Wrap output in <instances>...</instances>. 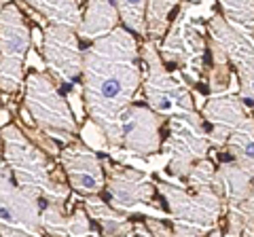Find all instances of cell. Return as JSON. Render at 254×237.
Returning a JSON list of instances; mask_svg holds the SVG:
<instances>
[{"label": "cell", "mask_w": 254, "mask_h": 237, "mask_svg": "<svg viewBox=\"0 0 254 237\" xmlns=\"http://www.w3.org/2000/svg\"><path fill=\"white\" fill-rule=\"evenodd\" d=\"M142 51L131 30L119 26L85 49L81 91L89 121L104 131L110 151L121 148L119 117L142 87Z\"/></svg>", "instance_id": "cell-1"}, {"label": "cell", "mask_w": 254, "mask_h": 237, "mask_svg": "<svg viewBox=\"0 0 254 237\" xmlns=\"http://www.w3.org/2000/svg\"><path fill=\"white\" fill-rule=\"evenodd\" d=\"M2 161L11 168L15 182L23 191L36 195L45 203H58L66 208L72 188L58 176L49 153L32 142L15 123L2 127Z\"/></svg>", "instance_id": "cell-2"}, {"label": "cell", "mask_w": 254, "mask_h": 237, "mask_svg": "<svg viewBox=\"0 0 254 237\" xmlns=\"http://www.w3.org/2000/svg\"><path fill=\"white\" fill-rule=\"evenodd\" d=\"M205 17H212V13L208 15L201 6L185 0L178 6L176 19H172L168 34L163 36V43L159 45L163 61L176 66L190 85L199 83L205 70L203 59L205 51L210 49L208 26L203 23Z\"/></svg>", "instance_id": "cell-3"}, {"label": "cell", "mask_w": 254, "mask_h": 237, "mask_svg": "<svg viewBox=\"0 0 254 237\" xmlns=\"http://www.w3.org/2000/svg\"><path fill=\"white\" fill-rule=\"evenodd\" d=\"M142 51V91L144 102L163 118L172 117H193L199 115L195 100L180 70L170 72L159 53L155 41H146L140 47Z\"/></svg>", "instance_id": "cell-4"}, {"label": "cell", "mask_w": 254, "mask_h": 237, "mask_svg": "<svg viewBox=\"0 0 254 237\" xmlns=\"http://www.w3.org/2000/svg\"><path fill=\"white\" fill-rule=\"evenodd\" d=\"M170 210L176 237H205L227 216L225 195L218 191H190L189 186L157 182Z\"/></svg>", "instance_id": "cell-5"}, {"label": "cell", "mask_w": 254, "mask_h": 237, "mask_svg": "<svg viewBox=\"0 0 254 237\" xmlns=\"http://www.w3.org/2000/svg\"><path fill=\"white\" fill-rule=\"evenodd\" d=\"M55 83L49 72H30L23 83V110L45 133L72 140L78 133V118Z\"/></svg>", "instance_id": "cell-6"}, {"label": "cell", "mask_w": 254, "mask_h": 237, "mask_svg": "<svg viewBox=\"0 0 254 237\" xmlns=\"http://www.w3.org/2000/svg\"><path fill=\"white\" fill-rule=\"evenodd\" d=\"M208 43L212 64H231L235 68L240 81L237 96L254 115V45L222 13H212L208 19Z\"/></svg>", "instance_id": "cell-7"}, {"label": "cell", "mask_w": 254, "mask_h": 237, "mask_svg": "<svg viewBox=\"0 0 254 237\" xmlns=\"http://www.w3.org/2000/svg\"><path fill=\"white\" fill-rule=\"evenodd\" d=\"M32 30L17 2L2 4L0 13V89L2 96L17 93L26 83V59Z\"/></svg>", "instance_id": "cell-8"}, {"label": "cell", "mask_w": 254, "mask_h": 237, "mask_svg": "<svg viewBox=\"0 0 254 237\" xmlns=\"http://www.w3.org/2000/svg\"><path fill=\"white\" fill-rule=\"evenodd\" d=\"M210 131L205 129V118L193 117H172L170 133L163 140L161 153L168 155V172L172 178H187L195 163L208 159L210 155Z\"/></svg>", "instance_id": "cell-9"}, {"label": "cell", "mask_w": 254, "mask_h": 237, "mask_svg": "<svg viewBox=\"0 0 254 237\" xmlns=\"http://www.w3.org/2000/svg\"><path fill=\"white\" fill-rule=\"evenodd\" d=\"M78 30L49 23L43 28L41 55L45 68L58 83H74L83 74L85 51H81Z\"/></svg>", "instance_id": "cell-10"}, {"label": "cell", "mask_w": 254, "mask_h": 237, "mask_svg": "<svg viewBox=\"0 0 254 237\" xmlns=\"http://www.w3.org/2000/svg\"><path fill=\"white\" fill-rule=\"evenodd\" d=\"M106 170V193L110 203L121 212H140L146 205H155V195L159 193L157 182L148 174L123 163L104 159Z\"/></svg>", "instance_id": "cell-11"}, {"label": "cell", "mask_w": 254, "mask_h": 237, "mask_svg": "<svg viewBox=\"0 0 254 237\" xmlns=\"http://www.w3.org/2000/svg\"><path fill=\"white\" fill-rule=\"evenodd\" d=\"M58 163L66 176L70 188L76 195L91 197L106 191V170L104 161L91 146L81 140H70L58 155Z\"/></svg>", "instance_id": "cell-12"}, {"label": "cell", "mask_w": 254, "mask_h": 237, "mask_svg": "<svg viewBox=\"0 0 254 237\" xmlns=\"http://www.w3.org/2000/svg\"><path fill=\"white\" fill-rule=\"evenodd\" d=\"M165 118L148 104H129L119 117L121 148L133 157H153L161 151V127Z\"/></svg>", "instance_id": "cell-13"}, {"label": "cell", "mask_w": 254, "mask_h": 237, "mask_svg": "<svg viewBox=\"0 0 254 237\" xmlns=\"http://www.w3.org/2000/svg\"><path fill=\"white\" fill-rule=\"evenodd\" d=\"M201 117L210 125L208 131L214 148H225L235 133H254V115L235 93L210 98L201 108Z\"/></svg>", "instance_id": "cell-14"}, {"label": "cell", "mask_w": 254, "mask_h": 237, "mask_svg": "<svg viewBox=\"0 0 254 237\" xmlns=\"http://www.w3.org/2000/svg\"><path fill=\"white\" fill-rule=\"evenodd\" d=\"M0 214L2 225L23 229L36 237H43V208L41 199L15 182L11 168L2 161L0 172Z\"/></svg>", "instance_id": "cell-15"}, {"label": "cell", "mask_w": 254, "mask_h": 237, "mask_svg": "<svg viewBox=\"0 0 254 237\" xmlns=\"http://www.w3.org/2000/svg\"><path fill=\"white\" fill-rule=\"evenodd\" d=\"M85 210L91 220L100 227L102 237H133L136 235V223L127 218L125 212L117 210L113 203L100 199V195L85 197Z\"/></svg>", "instance_id": "cell-16"}, {"label": "cell", "mask_w": 254, "mask_h": 237, "mask_svg": "<svg viewBox=\"0 0 254 237\" xmlns=\"http://www.w3.org/2000/svg\"><path fill=\"white\" fill-rule=\"evenodd\" d=\"M121 15H119L115 0H87L83 23L78 28V36L83 41H98L119 28Z\"/></svg>", "instance_id": "cell-17"}, {"label": "cell", "mask_w": 254, "mask_h": 237, "mask_svg": "<svg viewBox=\"0 0 254 237\" xmlns=\"http://www.w3.org/2000/svg\"><path fill=\"white\" fill-rule=\"evenodd\" d=\"M218 180L222 186L227 208H242L244 201L248 199L254 191V178L248 174L240 163L225 161L218 165Z\"/></svg>", "instance_id": "cell-18"}, {"label": "cell", "mask_w": 254, "mask_h": 237, "mask_svg": "<svg viewBox=\"0 0 254 237\" xmlns=\"http://www.w3.org/2000/svg\"><path fill=\"white\" fill-rule=\"evenodd\" d=\"M30 9L41 13L47 23H58L78 30L83 23V13L78 0H21Z\"/></svg>", "instance_id": "cell-19"}, {"label": "cell", "mask_w": 254, "mask_h": 237, "mask_svg": "<svg viewBox=\"0 0 254 237\" xmlns=\"http://www.w3.org/2000/svg\"><path fill=\"white\" fill-rule=\"evenodd\" d=\"M185 0H148L146 6V26L148 36L146 41H159L168 34L172 26V13L176 6H180Z\"/></svg>", "instance_id": "cell-20"}, {"label": "cell", "mask_w": 254, "mask_h": 237, "mask_svg": "<svg viewBox=\"0 0 254 237\" xmlns=\"http://www.w3.org/2000/svg\"><path fill=\"white\" fill-rule=\"evenodd\" d=\"M119 15H121V23L131 30L136 36L146 38L148 26H146V6L148 0H115Z\"/></svg>", "instance_id": "cell-21"}, {"label": "cell", "mask_w": 254, "mask_h": 237, "mask_svg": "<svg viewBox=\"0 0 254 237\" xmlns=\"http://www.w3.org/2000/svg\"><path fill=\"white\" fill-rule=\"evenodd\" d=\"M218 4L229 23L244 34H254V0H218Z\"/></svg>", "instance_id": "cell-22"}, {"label": "cell", "mask_w": 254, "mask_h": 237, "mask_svg": "<svg viewBox=\"0 0 254 237\" xmlns=\"http://www.w3.org/2000/svg\"><path fill=\"white\" fill-rule=\"evenodd\" d=\"M187 186L190 191H218L222 193L220 180H218V168H214L210 159H201L199 163L193 165V170L189 172Z\"/></svg>", "instance_id": "cell-23"}, {"label": "cell", "mask_w": 254, "mask_h": 237, "mask_svg": "<svg viewBox=\"0 0 254 237\" xmlns=\"http://www.w3.org/2000/svg\"><path fill=\"white\" fill-rule=\"evenodd\" d=\"M225 148L231 155V159L240 163L254 178V133H235L229 138Z\"/></svg>", "instance_id": "cell-24"}, {"label": "cell", "mask_w": 254, "mask_h": 237, "mask_svg": "<svg viewBox=\"0 0 254 237\" xmlns=\"http://www.w3.org/2000/svg\"><path fill=\"white\" fill-rule=\"evenodd\" d=\"M231 64H212V70H210V93L214 96H220L222 91H227L229 83H231Z\"/></svg>", "instance_id": "cell-25"}, {"label": "cell", "mask_w": 254, "mask_h": 237, "mask_svg": "<svg viewBox=\"0 0 254 237\" xmlns=\"http://www.w3.org/2000/svg\"><path fill=\"white\" fill-rule=\"evenodd\" d=\"M144 223H146V227L150 229V233H153L155 237H176L174 227H170L168 223H163L161 218L150 216V218H144Z\"/></svg>", "instance_id": "cell-26"}, {"label": "cell", "mask_w": 254, "mask_h": 237, "mask_svg": "<svg viewBox=\"0 0 254 237\" xmlns=\"http://www.w3.org/2000/svg\"><path fill=\"white\" fill-rule=\"evenodd\" d=\"M2 237H36L28 231H23V229H17V227H6L2 225Z\"/></svg>", "instance_id": "cell-27"}, {"label": "cell", "mask_w": 254, "mask_h": 237, "mask_svg": "<svg viewBox=\"0 0 254 237\" xmlns=\"http://www.w3.org/2000/svg\"><path fill=\"white\" fill-rule=\"evenodd\" d=\"M242 212H244V216L250 220V223H254V191H252V195L248 197V199L244 201V205H242Z\"/></svg>", "instance_id": "cell-28"}, {"label": "cell", "mask_w": 254, "mask_h": 237, "mask_svg": "<svg viewBox=\"0 0 254 237\" xmlns=\"http://www.w3.org/2000/svg\"><path fill=\"white\" fill-rule=\"evenodd\" d=\"M133 237H155V235L150 233V229L146 227L144 220H142V223H136V235Z\"/></svg>", "instance_id": "cell-29"}, {"label": "cell", "mask_w": 254, "mask_h": 237, "mask_svg": "<svg viewBox=\"0 0 254 237\" xmlns=\"http://www.w3.org/2000/svg\"><path fill=\"white\" fill-rule=\"evenodd\" d=\"M242 237H254V223H246V229H244V235Z\"/></svg>", "instance_id": "cell-30"}, {"label": "cell", "mask_w": 254, "mask_h": 237, "mask_svg": "<svg viewBox=\"0 0 254 237\" xmlns=\"http://www.w3.org/2000/svg\"><path fill=\"white\" fill-rule=\"evenodd\" d=\"M205 237H225V233L220 231V227H216V229H212V231L205 235Z\"/></svg>", "instance_id": "cell-31"}, {"label": "cell", "mask_w": 254, "mask_h": 237, "mask_svg": "<svg viewBox=\"0 0 254 237\" xmlns=\"http://www.w3.org/2000/svg\"><path fill=\"white\" fill-rule=\"evenodd\" d=\"M252 41H254V34H252Z\"/></svg>", "instance_id": "cell-32"}]
</instances>
